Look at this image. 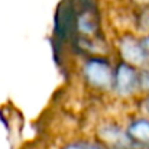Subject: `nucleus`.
<instances>
[{"mask_svg": "<svg viewBox=\"0 0 149 149\" xmlns=\"http://www.w3.org/2000/svg\"><path fill=\"white\" fill-rule=\"evenodd\" d=\"M99 138L109 146L116 149H127L132 146V139L129 138L127 132H123L122 127L114 123L101 125L99 127Z\"/></svg>", "mask_w": 149, "mask_h": 149, "instance_id": "obj_4", "label": "nucleus"}, {"mask_svg": "<svg viewBox=\"0 0 149 149\" xmlns=\"http://www.w3.org/2000/svg\"><path fill=\"white\" fill-rule=\"evenodd\" d=\"M83 75L88 86L96 90L113 88V70L110 64L101 58H91L83 67Z\"/></svg>", "mask_w": 149, "mask_h": 149, "instance_id": "obj_1", "label": "nucleus"}, {"mask_svg": "<svg viewBox=\"0 0 149 149\" xmlns=\"http://www.w3.org/2000/svg\"><path fill=\"white\" fill-rule=\"evenodd\" d=\"M113 88L122 97L133 96L139 90V72L132 65L122 62L113 74Z\"/></svg>", "mask_w": 149, "mask_h": 149, "instance_id": "obj_2", "label": "nucleus"}, {"mask_svg": "<svg viewBox=\"0 0 149 149\" xmlns=\"http://www.w3.org/2000/svg\"><path fill=\"white\" fill-rule=\"evenodd\" d=\"M62 149H109L103 145H99L96 142H88V141H75L68 145H65Z\"/></svg>", "mask_w": 149, "mask_h": 149, "instance_id": "obj_6", "label": "nucleus"}, {"mask_svg": "<svg viewBox=\"0 0 149 149\" xmlns=\"http://www.w3.org/2000/svg\"><path fill=\"white\" fill-rule=\"evenodd\" d=\"M142 109H143V111L149 116V94L146 96V99L143 100V103H142Z\"/></svg>", "mask_w": 149, "mask_h": 149, "instance_id": "obj_10", "label": "nucleus"}, {"mask_svg": "<svg viewBox=\"0 0 149 149\" xmlns=\"http://www.w3.org/2000/svg\"><path fill=\"white\" fill-rule=\"evenodd\" d=\"M139 90L146 91L149 94V71L139 72Z\"/></svg>", "mask_w": 149, "mask_h": 149, "instance_id": "obj_7", "label": "nucleus"}, {"mask_svg": "<svg viewBox=\"0 0 149 149\" xmlns=\"http://www.w3.org/2000/svg\"><path fill=\"white\" fill-rule=\"evenodd\" d=\"M142 47L145 49V55H146V65L149 67V36H145L143 39H141Z\"/></svg>", "mask_w": 149, "mask_h": 149, "instance_id": "obj_8", "label": "nucleus"}, {"mask_svg": "<svg viewBox=\"0 0 149 149\" xmlns=\"http://www.w3.org/2000/svg\"><path fill=\"white\" fill-rule=\"evenodd\" d=\"M148 9H149V7H148ZM141 23L143 25V28H145V29H148V31H149V10H146V13H145V16L142 17Z\"/></svg>", "mask_w": 149, "mask_h": 149, "instance_id": "obj_9", "label": "nucleus"}, {"mask_svg": "<svg viewBox=\"0 0 149 149\" xmlns=\"http://www.w3.org/2000/svg\"><path fill=\"white\" fill-rule=\"evenodd\" d=\"M119 49H120V55L126 64H129L132 67H139V68L148 67L145 49L142 47L141 39H138L136 36L123 35L119 42Z\"/></svg>", "mask_w": 149, "mask_h": 149, "instance_id": "obj_3", "label": "nucleus"}, {"mask_svg": "<svg viewBox=\"0 0 149 149\" xmlns=\"http://www.w3.org/2000/svg\"><path fill=\"white\" fill-rule=\"evenodd\" d=\"M127 135L132 141L149 145V119H135L127 127Z\"/></svg>", "mask_w": 149, "mask_h": 149, "instance_id": "obj_5", "label": "nucleus"}]
</instances>
